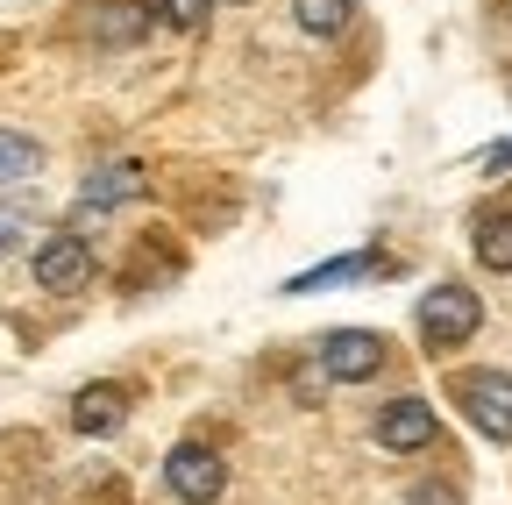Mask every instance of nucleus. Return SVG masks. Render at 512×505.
<instances>
[{
	"label": "nucleus",
	"instance_id": "obj_1",
	"mask_svg": "<svg viewBox=\"0 0 512 505\" xmlns=\"http://www.w3.org/2000/svg\"><path fill=\"white\" fill-rule=\"evenodd\" d=\"M477 321H484V306H477L470 285H434L420 299V342L427 349H463L477 335Z\"/></svg>",
	"mask_w": 512,
	"mask_h": 505
},
{
	"label": "nucleus",
	"instance_id": "obj_2",
	"mask_svg": "<svg viewBox=\"0 0 512 505\" xmlns=\"http://www.w3.org/2000/svg\"><path fill=\"white\" fill-rule=\"evenodd\" d=\"M29 264H36V285L43 292H79L93 278V242L79 228H57V235H43L29 249Z\"/></svg>",
	"mask_w": 512,
	"mask_h": 505
},
{
	"label": "nucleus",
	"instance_id": "obj_3",
	"mask_svg": "<svg viewBox=\"0 0 512 505\" xmlns=\"http://www.w3.org/2000/svg\"><path fill=\"white\" fill-rule=\"evenodd\" d=\"M456 406L477 434L491 441H512V377L505 370H470L463 385H456Z\"/></svg>",
	"mask_w": 512,
	"mask_h": 505
},
{
	"label": "nucleus",
	"instance_id": "obj_4",
	"mask_svg": "<svg viewBox=\"0 0 512 505\" xmlns=\"http://www.w3.org/2000/svg\"><path fill=\"white\" fill-rule=\"evenodd\" d=\"M164 484H171L178 505H214L221 484H228V470H221L214 449H200V441H178V449L164 456Z\"/></svg>",
	"mask_w": 512,
	"mask_h": 505
},
{
	"label": "nucleus",
	"instance_id": "obj_5",
	"mask_svg": "<svg viewBox=\"0 0 512 505\" xmlns=\"http://www.w3.org/2000/svg\"><path fill=\"white\" fill-rule=\"evenodd\" d=\"M320 370H328L335 385H363V377L384 370V335H370V328H335L328 342H320Z\"/></svg>",
	"mask_w": 512,
	"mask_h": 505
},
{
	"label": "nucleus",
	"instance_id": "obj_6",
	"mask_svg": "<svg viewBox=\"0 0 512 505\" xmlns=\"http://www.w3.org/2000/svg\"><path fill=\"white\" fill-rule=\"evenodd\" d=\"M143 164L136 157H114V164H100V171H86V185H79V214L72 221H93V214H114V207H128L143 193Z\"/></svg>",
	"mask_w": 512,
	"mask_h": 505
},
{
	"label": "nucleus",
	"instance_id": "obj_7",
	"mask_svg": "<svg viewBox=\"0 0 512 505\" xmlns=\"http://www.w3.org/2000/svg\"><path fill=\"white\" fill-rule=\"evenodd\" d=\"M370 434H377V449H392V456H420L434 441V406L427 399H392L370 420Z\"/></svg>",
	"mask_w": 512,
	"mask_h": 505
},
{
	"label": "nucleus",
	"instance_id": "obj_8",
	"mask_svg": "<svg viewBox=\"0 0 512 505\" xmlns=\"http://www.w3.org/2000/svg\"><path fill=\"white\" fill-rule=\"evenodd\" d=\"M121 420H128V385H86L72 399V427L79 434H121Z\"/></svg>",
	"mask_w": 512,
	"mask_h": 505
},
{
	"label": "nucleus",
	"instance_id": "obj_9",
	"mask_svg": "<svg viewBox=\"0 0 512 505\" xmlns=\"http://www.w3.org/2000/svg\"><path fill=\"white\" fill-rule=\"evenodd\" d=\"M292 22L306 29V36H342L349 22H356V0H292Z\"/></svg>",
	"mask_w": 512,
	"mask_h": 505
},
{
	"label": "nucleus",
	"instance_id": "obj_10",
	"mask_svg": "<svg viewBox=\"0 0 512 505\" xmlns=\"http://www.w3.org/2000/svg\"><path fill=\"white\" fill-rule=\"evenodd\" d=\"M477 264L484 271H512V207L477 221Z\"/></svg>",
	"mask_w": 512,
	"mask_h": 505
},
{
	"label": "nucleus",
	"instance_id": "obj_11",
	"mask_svg": "<svg viewBox=\"0 0 512 505\" xmlns=\"http://www.w3.org/2000/svg\"><path fill=\"white\" fill-rule=\"evenodd\" d=\"M43 171V143L22 136V129H0V185H15V178H36Z\"/></svg>",
	"mask_w": 512,
	"mask_h": 505
},
{
	"label": "nucleus",
	"instance_id": "obj_12",
	"mask_svg": "<svg viewBox=\"0 0 512 505\" xmlns=\"http://www.w3.org/2000/svg\"><path fill=\"white\" fill-rule=\"evenodd\" d=\"M143 22H150L143 8H100V15H93V43H136Z\"/></svg>",
	"mask_w": 512,
	"mask_h": 505
},
{
	"label": "nucleus",
	"instance_id": "obj_13",
	"mask_svg": "<svg viewBox=\"0 0 512 505\" xmlns=\"http://www.w3.org/2000/svg\"><path fill=\"white\" fill-rule=\"evenodd\" d=\"M363 271H377V257H342V264L299 271V278H292V292H320V285H342V278H363Z\"/></svg>",
	"mask_w": 512,
	"mask_h": 505
},
{
	"label": "nucleus",
	"instance_id": "obj_14",
	"mask_svg": "<svg viewBox=\"0 0 512 505\" xmlns=\"http://www.w3.org/2000/svg\"><path fill=\"white\" fill-rule=\"evenodd\" d=\"M8 249H36V228H29V214H22V207L0 200V257H8Z\"/></svg>",
	"mask_w": 512,
	"mask_h": 505
},
{
	"label": "nucleus",
	"instance_id": "obj_15",
	"mask_svg": "<svg viewBox=\"0 0 512 505\" xmlns=\"http://www.w3.org/2000/svg\"><path fill=\"white\" fill-rule=\"evenodd\" d=\"M207 8H214V0H157V15H164L171 29H200Z\"/></svg>",
	"mask_w": 512,
	"mask_h": 505
},
{
	"label": "nucleus",
	"instance_id": "obj_16",
	"mask_svg": "<svg viewBox=\"0 0 512 505\" xmlns=\"http://www.w3.org/2000/svg\"><path fill=\"white\" fill-rule=\"evenodd\" d=\"M477 164H484V171H512V143H498V150H484Z\"/></svg>",
	"mask_w": 512,
	"mask_h": 505
},
{
	"label": "nucleus",
	"instance_id": "obj_17",
	"mask_svg": "<svg viewBox=\"0 0 512 505\" xmlns=\"http://www.w3.org/2000/svg\"><path fill=\"white\" fill-rule=\"evenodd\" d=\"M491 22H512V0H491Z\"/></svg>",
	"mask_w": 512,
	"mask_h": 505
}]
</instances>
